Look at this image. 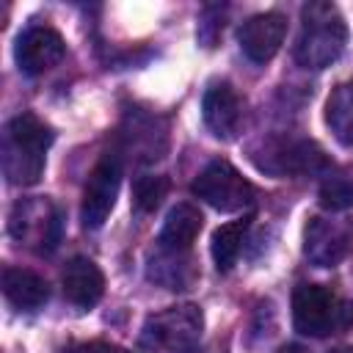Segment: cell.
Wrapping results in <instances>:
<instances>
[{
    "label": "cell",
    "instance_id": "cell-1",
    "mask_svg": "<svg viewBox=\"0 0 353 353\" xmlns=\"http://www.w3.org/2000/svg\"><path fill=\"white\" fill-rule=\"evenodd\" d=\"M55 132L33 113L14 116L3 130V174L11 185L30 188L41 179L47 165V149Z\"/></svg>",
    "mask_w": 353,
    "mask_h": 353
},
{
    "label": "cell",
    "instance_id": "cell-2",
    "mask_svg": "<svg viewBox=\"0 0 353 353\" xmlns=\"http://www.w3.org/2000/svg\"><path fill=\"white\" fill-rule=\"evenodd\" d=\"M347 47V22L334 3H306L301 8V33L295 41V61L303 69L331 66Z\"/></svg>",
    "mask_w": 353,
    "mask_h": 353
},
{
    "label": "cell",
    "instance_id": "cell-3",
    "mask_svg": "<svg viewBox=\"0 0 353 353\" xmlns=\"http://www.w3.org/2000/svg\"><path fill=\"white\" fill-rule=\"evenodd\" d=\"M292 323L303 336H328L353 325V301L323 284H298L292 292Z\"/></svg>",
    "mask_w": 353,
    "mask_h": 353
},
{
    "label": "cell",
    "instance_id": "cell-4",
    "mask_svg": "<svg viewBox=\"0 0 353 353\" xmlns=\"http://www.w3.org/2000/svg\"><path fill=\"white\" fill-rule=\"evenodd\" d=\"M204 334V314L196 303L168 306L146 317L141 328V350L146 353H193Z\"/></svg>",
    "mask_w": 353,
    "mask_h": 353
},
{
    "label": "cell",
    "instance_id": "cell-5",
    "mask_svg": "<svg viewBox=\"0 0 353 353\" xmlns=\"http://www.w3.org/2000/svg\"><path fill=\"white\" fill-rule=\"evenodd\" d=\"M8 232L17 243H25L39 254H52L63 234V212L50 199H22L8 215Z\"/></svg>",
    "mask_w": 353,
    "mask_h": 353
},
{
    "label": "cell",
    "instance_id": "cell-6",
    "mask_svg": "<svg viewBox=\"0 0 353 353\" xmlns=\"http://www.w3.org/2000/svg\"><path fill=\"white\" fill-rule=\"evenodd\" d=\"M193 196H199L204 204H210L218 212H237L254 204L256 188L229 163V160H212L207 163L199 176L190 185Z\"/></svg>",
    "mask_w": 353,
    "mask_h": 353
},
{
    "label": "cell",
    "instance_id": "cell-7",
    "mask_svg": "<svg viewBox=\"0 0 353 353\" xmlns=\"http://www.w3.org/2000/svg\"><path fill=\"white\" fill-rule=\"evenodd\" d=\"M121 185V160L119 154H105L88 174L83 188V204H80V221L85 229H99L108 215L113 212L116 196Z\"/></svg>",
    "mask_w": 353,
    "mask_h": 353
},
{
    "label": "cell",
    "instance_id": "cell-8",
    "mask_svg": "<svg viewBox=\"0 0 353 353\" xmlns=\"http://www.w3.org/2000/svg\"><path fill=\"white\" fill-rule=\"evenodd\" d=\"M353 245V226L331 215H312L303 226V256L314 268L339 265Z\"/></svg>",
    "mask_w": 353,
    "mask_h": 353
},
{
    "label": "cell",
    "instance_id": "cell-9",
    "mask_svg": "<svg viewBox=\"0 0 353 353\" xmlns=\"http://www.w3.org/2000/svg\"><path fill=\"white\" fill-rule=\"evenodd\" d=\"M66 55V41L63 36L50 28V25H33L25 33H19L17 44H14V58L19 72L36 77L50 72L52 66H58Z\"/></svg>",
    "mask_w": 353,
    "mask_h": 353
},
{
    "label": "cell",
    "instance_id": "cell-10",
    "mask_svg": "<svg viewBox=\"0 0 353 353\" xmlns=\"http://www.w3.org/2000/svg\"><path fill=\"white\" fill-rule=\"evenodd\" d=\"M287 36V17L281 11H262L248 17L240 30H237V41L240 50L248 61L254 63H268L284 44Z\"/></svg>",
    "mask_w": 353,
    "mask_h": 353
},
{
    "label": "cell",
    "instance_id": "cell-11",
    "mask_svg": "<svg viewBox=\"0 0 353 353\" xmlns=\"http://www.w3.org/2000/svg\"><path fill=\"white\" fill-rule=\"evenodd\" d=\"M201 119L215 138L232 141L240 135L245 119V99L229 83H212L201 99Z\"/></svg>",
    "mask_w": 353,
    "mask_h": 353
},
{
    "label": "cell",
    "instance_id": "cell-12",
    "mask_svg": "<svg viewBox=\"0 0 353 353\" xmlns=\"http://www.w3.org/2000/svg\"><path fill=\"white\" fill-rule=\"evenodd\" d=\"M270 174H320L328 168L323 149L312 141H287L268 152L265 160L256 163Z\"/></svg>",
    "mask_w": 353,
    "mask_h": 353
},
{
    "label": "cell",
    "instance_id": "cell-13",
    "mask_svg": "<svg viewBox=\"0 0 353 353\" xmlns=\"http://www.w3.org/2000/svg\"><path fill=\"white\" fill-rule=\"evenodd\" d=\"M61 287H63V295L69 303H74L80 309H91L99 303V298L105 292V276L94 259L72 256L61 273Z\"/></svg>",
    "mask_w": 353,
    "mask_h": 353
},
{
    "label": "cell",
    "instance_id": "cell-14",
    "mask_svg": "<svg viewBox=\"0 0 353 353\" xmlns=\"http://www.w3.org/2000/svg\"><path fill=\"white\" fill-rule=\"evenodd\" d=\"M3 295L14 309L36 312V309H41L47 303L50 287L39 273H33L28 268L8 265V268H3Z\"/></svg>",
    "mask_w": 353,
    "mask_h": 353
},
{
    "label": "cell",
    "instance_id": "cell-15",
    "mask_svg": "<svg viewBox=\"0 0 353 353\" xmlns=\"http://www.w3.org/2000/svg\"><path fill=\"white\" fill-rule=\"evenodd\" d=\"M201 226H204V215L199 212V207H193L190 201H179L176 207L168 210L160 237H157V245L174 248V251H190Z\"/></svg>",
    "mask_w": 353,
    "mask_h": 353
},
{
    "label": "cell",
    "instance_id": "cell-16",
    "mask_svg": "<svg viewBox=\"0 0 353 353\" xmlns=\"http://www.w3.org/2000/svg\"><path fill=\"white\" fill-rule=\"evenodd\" d=\"M146 276L157 284H163L165 290H188L196 281V268L188 251H174V248H163L157 245V251L149 256V268Z\"/></svg>",
    "mask_w": 353,
    "mask_h": 353
},
{
    "label": "cell",
    "instance_id": "cell-17",
    "mask_svg": "<svg viewBox=\"0 0 353 353\" xmlns=\"http://www.w3.org/2000/svg\"><path fill=\"white\" fill-rule=\"evenodd\" d=\"M248 229H251V218H237V221H229L212 232L210 254H212V262L221 273H226L237 265L240 251H243L245 237H248Z\"/></svg>",
    "mask_w": 353,
    "mask_h": 353
},
{
    "label": "cell",
    "instance_id": "cell-18",
    "mask_svg": "<svg viewBox=\"0 0 353 353\" xmlns=\"http://www.w3.org/2000/svg\"><path fill=\"white\" fill-rule=\"evenodd\" d=\"M325 124L342 146H353V83H339L328 94Z\"/></svg>",
    "mask_w": 353,
    "mask_h": 353
},
{
    "label": "cell",
    "instance_id": "cell-19",
    "mask_svg": "<svg viewBox=\"0 0 353 353\" xmlns=\"http://www.w3.org/2000/svg\"><path fill=\"white\" fill-rule=\"evenodd\" d=\"M168 188H171V182L163 174H141V176H135V182H132V204H135V210L138 212H154L163 204V199L168 196Z\"/></svg>",
    "mask_w": 353,
    "mask_h": 353
},
{
    "label": "cell",
    "instance_id": "cell-20",
    "mask_svg": "<svg viewBox=\"0 0 353 353\" xmlns=\"http://www.w3.org/2000/svg\"><path fill=\"white\" fill-rule=\"evenodd\" d=\"M320 204L328 212H345L353 207V179L345 174H328L320 185Z\"/></svg>",
    "mask_w": 353,
    "mask_h": 353
},
{
    "label": "cell",
    "instance_id": "cell-21",
    "mask_svg": "<svg viewBox=\"0 0 353 353\" xmlns=\"http://www.w3.org/2000/svg\"><path fill=\"white\" fill-rule=\"evenodd\" d=\"M63 353H127V350H119L113 345H102V342H91V345H77V347H69Z\"/></svg>",
    "mask_w": 353,
    "mask_h": 353
},
{
    "label": "cell",
    "instance_id": "cell-22",
    "mask_svg": "<svg viewBox=\"0 0 353 353\" xmlns=\"http://www.w3.org/2000/svg\"><path fill=\"white\" fill-rule=\"evenodd\" d=\"M279 353H309V350H306L303 345H284Z\"/></svg>",
    "mask_w": 353,
    "mask_h": 353
},
{
    "label": "cell",
    "instance_id": "cell-23",
    "mask_svg": "<svg viewBox=\"0 0 353 353\" xmlns=\"http://www.w3.org/2000/svg\"><path fill=\"white\" fill-rule=\"evenodd\" d=\"M331 353H353V347H336V350H331Z\"/></svg>",
    "mask_w": 353,
    "mask_h": 353
}]
</instances>
